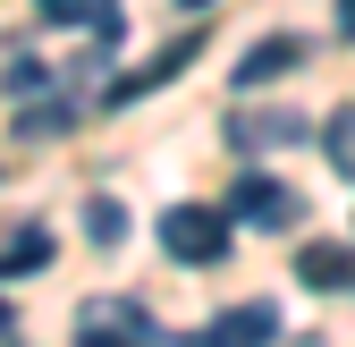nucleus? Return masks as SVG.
<instances>
[{
    "label": "nucleus",
    "mask_w": 355,
    "mask_h": 347,
    "mask_svg": "<svg viewBox=\"0 0 355 347\" xmlns=\"http://www.w3.org/2000/svg\"><path fill=\"white\" fill-rule=\"evenodd\" d=\"M304 60V42H254V51L237 60V94H254V85H271V76H288Z\"/></svg>",
    "instance_id": "obj_9"
},
{
    "label": "nucleus",
    "mask_w": 355,
    "mask_h": 347,
    "mask_svg": "<svg viewBox=\"0 0 355 347\" xmlns=\"http://www.w3.org/2000/svg\"><path fill=\"white\" fill-rule=\"evenodd\" d=\"M76 339L85 347H153V314L127 305V296H94V305L76 314Z\"/></svg>",
    "instance_id": "obj_3"
},
{
    "label": "nucleus",
    "mask_w": 355,
    "mask_h": 347,
    "mask_svg": "<svg viewBox=\"0 0 355 347\" xmlns=\"http://www.w3.org/2000/svg\"><path fill=\"white\" fill-rule=\"evenodd\" d=\"M229 221H245V229H296L304 221V195L279 187V178H262V169H245L237 195H229Z\"/></svg>",
    "instance_id": "obj_2"
},
{
    "label": "nucleus",
    "mask_w": 355,
    "mask_h": 347,
    "mask_svg": "<svg viewBox=\"0 0 355 347\" xmlns=\"http://www.w3.org/2000/svg\"><path fill=\"white\" fill-rule=\"evenodd\" d=\"M34 263H51V237H42V229H26V237L0 246V271H34Z\"/></svg>",
    "instance_id": "obj_12"
},
{
    "label": "nucleus",
    "mask_w": 355,
    "mask_h": 347,
    "mask_svg": "<svg viewBox=\"0 0 355 347\" xmlns=\"http://www.w3.org/2000/svg\"><path fill=\"white\" fill-rule=\"evenodd\" d=\"M338 34H347V42H355V0H338Z\"/></svg>",
    "instance_id": "obj_13"
},
{
    "label": "nucleus",
    "mask_w": 355,
    "mask_h": 347,
    "mask_svg": "<svg viewBox=\"0 0 355 347\" xmlns=\"http://www.w3.org/2000/svg\"><path fill=\"white\" fill-rule=\"evenodd\" d=\"M296 280H304V288L355 296V246H304V254H296Z\"/></svg>",
    "instance_id": "obj_6"
},
{
    "label": "nucleus",
    "mask_w": 355,
    "mask_h": 347,
    "mask_svg": "<svg viewBox=\"0 0 355 347\" xmlns=\"http://www.w3.org/2000/svg\"><path fill=\"white\" fill-rule=\"evenodd\" d=\"M51 26H85L94 42H119V0H34Z\"/></svg>",
    "instance_id": "obj_7"
},
{
    "label": "nucleus",
    "mask_w": 355,
    "mask_h": 347,
    "mask_svg": "<svg viewBox=\"0 0 355 347\" xmlns=\"http://www.w3.org/2000/svg\"><path fill=\"white\" fill-rule=\"evenodd\" d=\"M195 51H203V26H195V34H178V42H169V51H153L144 68H127V76L110 85V94H102V102H110V110H119V102H144V94H153V85H169V76H178V68H187Z\"/></svg>",
    "instance_id": "obj_4"
},
{
    "label": "nucleus",
    "mask_w": 355,
    "mask_h": 347,
    "mask_svg": "<svg viewBox=\"0 0 355 347\" xmlns=\"http://www.w3.org/2000/svg\"><path fill=\"white\" fill-rule=\"evenodd\" d=\"M85 237H94V246H119V237H127V212H119L110 195H94V203H85Z\"/></svg>",
    "instance_id": "obj_11"
},
{
    "label": "nucleus",
    "mask_w": 355,
    "mask_h": 347,
    "mask_svg": "<svg viewBox=\"0 0 355 347\" xmlns=\"http://www.w3.org/2000/svg\"><path fill=\"white\" fill-rule=\"evenodd\" d=\"M229 136H237L245 153H254V144H296V136H304V119H296V110H237V119H229Z\"/></svg>",
    "instance_id": "obj_8"
},
{
    "label": "nucleus",
    "mask_w": 355,
    "mask_h": 347,
    "mask_svg": "<svg viewBox=\"0 0 355 347\" xmlns=\"http://www.w3.org/2000/svg\"><path fill=\"white\" fill-rule=\"evenodd\" d=\"M178 9H211V0H178Z\"/></svg>",
    "instance_id": "obj_14"
},
{
    "label": "nucleus",
    "mask_w": 355,
    "mask_h": 347,
    "mask_svg": "<svg viewBox=\"0 0 355 347\" xmlns=\"http://www.w3.org/2000/svg\"><path fill=\"white\" fill-rule=\"evenodd\" d=\"M271 339H279V314L271 305H237V314H220L203 330V347H271Z\"/></svg>",
    "instance_id": "obj_5"
},
{
    "label": "nucleus",
    "mask_w": 355,
    "mask_h": 347,
    "mask_svg": "<svg viewBox=\"0 0 355 347\" xmlns=\"http://www.w3.org/2000/svg\"><path fill=\"white\" fill-rule=\"evenodd\" d=\"M322 153H330V169H338V178H355V102L322 119Z\"/></svg>",
    "instance_id": "obj_10"
},
{
    "label": "nucleus",
    "mask_w": 355,
    "mask_h": 347,
    "mask_svg": "<svg viewBox=\"0 0 355 347\" xmlns=\"http://www.w3.org/2000/svg\"><path fill=\"white\" fill-rule=\"evenodd\" d=\"M161 254H169V263L211 271L220 254H229V212H211V203H169V212H161Z\"/></svg>",
    "instance_id": "obj_1"
}]
</instances>
